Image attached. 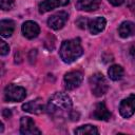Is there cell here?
Returning <instances> with one entry per match:
<instances>
[{"instance_id": "1", "label": "cell", "mask_w": 135, "mask_h": 135, "mask_svg": "<svg viewBox=\"0 0 135 135\" xmlns=\"http://www.w3.org/2000/svg\"><path fill=\"white\" fill-rule=\"evenodd\" d=\"M71 109L72 99L66 93L63 92H57L53 94L46 105L47 112L54 117H62L68 112H71Z\"/></svg>"}, {"instance_id": "2", "label": "cell", "mask_w": 135, "mask_h": 135, "mask_svg": "<svg viewBox=\"0 0 135 135\" xmlns=\"http://www.w3.org/2000/svg\"><path fill=\"white\" fill-rule=\"evenodd\" d=\"M59 54L62 61L65 63H71L75 61L83 54V49L81 46L80 39L75 38L71 40H64L60 46Z\"/></svg>"}, {"instance_id": "3", "label": "cell", "mask_w": 135, "mask_h": 135, "mask_svg": "<svg viewBox=\"0 0 135 135\" xmlns=\"http://www.w3.org/2000/svg\"><path fill=\"white\" fill-rule=\"evenodd\" d=\"M90 86H91L92 93L96 97H100V96L104 95L109 89V85H108V82H107L104 76L100 73H96L91 76Z\"/></svg>"}, {"instance_id": "4", "label": "cell", "mask_w": 135, "mask_h": 135, "mask_svg": "<svg viewBox=\"0 0 135 135\" xmlns=\"http://www.w3.org/2000/svg\"><path fill=\"white\" fill-rule=\"evenodd\" d=\"M26 91L24 88L16 85V84H8L4 89V98L6 101H21L25 98Z\"/></svg>"}, {"instance_id": "5", "label": "cell", "mask_w": 135, "mask_h": 135, "mask_svg": "<svg viewBox=\"0 0 135 135\" xmlns=\"http://www.w3.org/2000/svg\"><path fill=\"white\" fill-rule=\"evenodd\" d=\"M83 80V75L79 71H72L64 75L63 83L66 90H74L78 88Z\"/></svg>"}, {"instance_id": "6", "label": "cell", "mask_w": 135, "mask_h": 135, "mask_svg": "<svg viewBox=\"0 0 135 135\" xmlns=\"http://www.w3.org/2000/svg\"><path fill=\"white\" fill-rule=\"evenodd\" d=\"M135 112V94L121 100L119 104V113L123 118L131 117Z\"/></svg>"}, {"instance_id": "7", "label": "cell", "mask_w": 135, "mask_h": 135, "mask_svg": "<svg viewBox=\"0 0 135 135\" xmlns=\"http://www.w3.org/2000/svg\"><path fill=\"white\" fill-rule=\"evenodd\" d=\"M20 133L23 135L41 134V131L36 127L34 120L31 117H21L20 119Z\"/></svg>"}, {"instance_id": "8", "label": "cell", "mask_w": 135, "mask_h": 135, "mask_svg": "<svg viewBox=\"0 0 135 135\" xmlns=\"http://www.w3.org/2000/svg\"><path fill=\"white\" fill-rule=\"evenodd\" d=\"M69 15L66 12H58L54 15H52L47 19V25L53 30H60L63 27L65 22L68 21Z\"/></svg>"}, {"instance_id": "9", "label": "cell", "mask_w": 135, "mask_h": 135, "mask_svg": "<svg viewBox=\"0 0 135 135\" xmlns=\"http://www.w3.org/2000/svg\"><path fill=\"white\" fill-rule=\"evenodd\" d=\"M21 31H22V34H23L24 37H26L27 39H33V38H36L39 35L40 27L34 21H25L22 24Z\"/></svg>"}, {"instance_id": "10", "label": "cell", "mask_w": 135, "mask_h": 135, "mask_svg": "<svg viewBox=\"0 0 135 135\" xmlns=\"http://www.w3.org/2000/svg\"><path fill=\"white\" fill-rule=\"evenodd\" d=\"M70 0H43L39 4V12L41 14H44L46 12H50L56 7L64 6L69 4Z\"/></svg>"}, {"instance_id": "11", "label": "cell", "mask_w": 135, "mask_h": 135, "mask_svg": "<svg viewBox=\"0 0 135 135\" xmlns=\"http://www.w3.org/2000/svg\"><path fill=\"white\" fill-rule=\"evenodd\" d=\"M22 110L24 112L31 113V114H41L44 111L42 100L40 98H37L35 100H31L28 102H25L22 104Z\"/></svg>"}, {"instance_id": "12", "label": "cell", "mask_w": 135, "mask_h": 135, "mask_svg": "<svg viewBox=\"0 0 135 135\" xmlns=\"http://www.w3.org/2000/svg\"><path fill=\"white\" fill-rule=\"evenodd\" d=\"M92 117L97 120H109L111 117V113L103 102H98L93 110Z\"/></svg>"}, {"instance_id": "13", "label": "cell", "mask_w": 135, "mask_h": 135, "mask_svg": "<svg viewBox=\"0 0 135 135\" xmlns=\"http://www.w3.org/2000/svg\"><path fill=\"white\" fill-rule=\"evenodd\" d=\"M101 3V0H78L76 2V8L84 12L96 11Z\"/></svg>"}, {"instance_id": "14", "label": "cell", "mask_w": 135, "mask_h": 135, "mask_svg": "<svg viewBox=\"0 0 135 135\" xmlns=\"http://www.w3.org/2000/svg\"><path fill=\"white\" fill-rule=\"evenodd\" d=\"M105 24H107V21L103 17H96L94 19L89 20V22H88L89 30H90L91 34H94V35L102 32L105 27Z\"/></svg>"}, {"instance_id": "15", "label": "cell", "mask_w": 135, "mask_h": 135, "mask_svg": "<svg viewBox=\"0 0 135 135\" xmlns=\"http://www.w3.org/2000/svg\"><path fill=\"white\" fill-rule=\"evenodd\" d=\"M118 34L121 38H128L135 35V24L131 21L122 22L118 27Z\"/></svg>"}, {"instance_id": "16", "label": "cell", "mask_w": 135, "mask_h": 135, "mask_svg": "<svg viewBox=\"0 0 135 135\" xmlns=\"http://www.w3.org/2000/svg\"><path fill=\"white\" fill-rule=\"evenodd\" d=\"M15 30V23L13 20H1L0 21V34L2 37H11Z\"/></svg>"}, {"instance_id": "17", "label": "cell", "mask_w": 135, "mask_h": 135, "mask_svg": "<svg viewBox=\"0 0 135 135\" xmlns=\"http://www.w3.org/2000/svg\"><path fill=\"white\" fill-rule=\"evenodd\" d=\"M108 74H109V77L112 80L117 81V80L122 78V76H123V69L121 68V65L114 64V65L110 66V69L108 70Z\"/></svg>"}, {"instance_id": "18", "label": "cell", "mask_w": 135, "mask_h": 135, "mask_svg": "<svg viewBox=\"0 0 135 135\" xmlns=\"http://www.w3.org/2000/svg\"><path fill=\"white\" fill-rule=\"evenodd\" d=\"M74 133L80 134V135H83V134L93 135V134H98V130L96 127H94L92 124H84V126H81V127H78L77 129H75Z\"/></svg>"}, {"instance_id": "19", "label": "cell", "mask_w": 135, "mask_h": 135, "mask_svg": "<svg viewBox=\"0 0 135 135\" xmlns=\"http://www.w3.org/2000/svg\"><path fill=\"white\" fill-rule=\"evenodd\" d=\"M0 6L3 11H9L15 6L14 0H0Z\"/></svg>"}, {"instance_id": "20", "label": "cell", "mask_w": 135, "mask_h": 135, "mask_svg": "<svg viewBox=\"0 0 135 135\" xmlns=\"http://www.w3.org/2000/svg\"><path fill=\"white\" fill-rule=\"evenodd\" d=\"M8 52H9L8 44H6L4 41H1V43H0V54H1V56H5L6 54H8Z\"/></svg>"}, {"instance_id": "21", "label": "cell", "mask_w": 135, "mask_h": 135, "mask_svg": "<svg viewBox=\"0 0 135 135\" xmlns=\"http://www.w3.org/2000/svg\"><path fill=\"white\" fill-rule=\"evenodd\" d=\"M86 22H89V21H88L85 18H79V19L76 21V24H77L80 28H85V25H88Z\"/></svg>"}, {"instance_id": "22", "label": "cell", "mask_w": 135, "mask_h": 135, "mask_svg": "<svg viewBox=\"0 0 135 135\" xmlns=\"http://www.w3.org/2000/svg\"><path fill=\"white\" fill-rule=\"evenodd\" d=\"M69 117L71 118V120H78V117H79V114L75 111H71L70 114H69Z\"/></svg>"}, {"instance_id": "23", "label": "cell", "mask_w": 135, "mask_h": 135, "mask_svg": "<svg viewBox=\"0 0 135 135\" xmlns=\"http://www.w3.org/2000/svg\"><path fill=\"white\" fill-rule=\"evenodd\" d=\"M112 5H115V6H118V5H121L124 0H108Z\"/></svg>"}, {"instance_id": "24", "label": "cell", "mask_w": 135, "mask_h": 135, "mask_svg": "<svg viewBox=\"0 0 135 135\" xmlns=\"http://www.w3.org/2000/svg\"><path fill=\"white\" fill-rule=\"evenodd\" d=\"M2 115H3L4 118H8V117L11 116V111L7 110V109H3V111H2Z\"/></svg>"}, {"instance_id": "25", "label": "cell", "mask_w": 135, "mask_h": 135, "mask_svg": "<svg viewBox=\"0 0 135 135\" xmlns=\"http://www.w3.org/2000/svg\"><path fill=\"white\" fill-rule=\"evenodd\" d=\"M130 53H131L132 59L134 60V63H135V45H133V46L131 47V51H130Z\"/></svg>"}, {"instance_id": "26", "label": "cell", "mask_w": 135, "mask_h": 135, "mask_svg": "<svg viewBox=\"0 0 135 135\" xmlns=\"http://www.w3.org/2000/svg\"><path fill=\"white\" fill-rule=\"evenodd\" d=\"M0 132H1V133L3 132V123H1V129H0Z\"/></svg>"}]
</instances>
